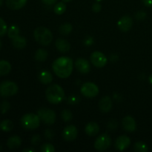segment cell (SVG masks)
<instances>
[{
    "instance_id": "27",
    "label": "cell",
    "mask_w": 152,
    "mask_h": 152,
    "mask_svg": "<svg viewBox=\"0 0 152 152\" xmlns=\"http://www.w3.org/2000/svg\"><path fill=\"white\" fill-rule=\"evenodd\" d=\"M72 25L69 23H65L59 27V32L62 35H68L72 31Z\"/></svg>"
},
{
    "instance_id": "6",
    "label": "cell",
    "mask_w": 152,
    "mask_h": 152,
    "mask_svg": "<svg viewBox=\"0 0 152 152\" xmlns=\"http://www.w3.org/2000/svg\"><path fill=\"white\" fill-rule=\"evenodd\" d=\"M38 116L39 117L40 120L47 125H53L55 123L56 116V113L51 109L48 108H41L38 111L37 113Z\"/></svg>"
},
{
    "instance_id": "47",
    "label": "cell",
    "mask_w": 152,
    "mask_h": 152,
    "mask_svg": "<svg viewBox=\"0 0 152 152\" xmlns=\"http://www.w3.org/2000/svg\"><path fill=\"white\" fill-rule=\"evenodd\" d=\"M1 145H0V151H1Z\"/></svg>"
},
{
    "instance_id": "42",
    "label": "cell",
    "mask_w": 152,
    "mask_h": 152,
    "mask_svg": "<svg viewBox=\"0 0 152 152\" xmlns=\"http://www.w3.org/2000/svg\"><path fill=\"white\" fill-rule=\"evenodd\" d=\"M148 80H149V83L152 85V74L150 75V77H148Z\"/></svg>"
},
{
    "instance_id": "13",
    "label": "cell",
    "mask_w": 152,
    "mask_h": 152,
    "mask_svg": "<svg viewBox=\"0 0 152 152\" xmlns=\"http://www.w3.org/2000/svg\"><path fill=\"white\" fill-rule=\"evenodd\" d=\"M75 67L79 72L84 74H88L91 69V66L88 61L83 59V58H80V59H77L76 60Z\"/></svg>"
},
{
    "instance_id": "17",
    "label": "cell",
    "mask_w": 152,
    "mask_h": 152,
    "mask_svg": "<svg viewBox=\"0 0 152 152\" xmlns=\"http://www.w3.org/2000/svg\"><path fill=\"white\" fill-rule=\"evenodd\" d=\"M28 0H6V4L10 10H16L22 8Z\"/></svg>"
},
{
    "instance_id": "14",
    "label": "cell",
    "mask_w": 152,
    "mask_h": 152,
    "mask_svg": "<svg viewBox=\"0 0 152 152\" xmlns=\"http://www.w3.org/2000/svg\"><path fill=\"white\" fill-rule=\"evenodd\" d=\"M112 99L110 96H105L99 100V108L102 112L108 113L112 108Z\"/></svg>"
},
{
    "instance_id": "21",
    "label": "cell",
    "mask_w": 152,
    "mask_h": 152,
    "mask_svg": "<svg viewBox=\"0 0 152 152\" xmlns=\"http://www.w3.org/2000/svg\"><path fill=\"white\" fill-rule=\"evenodd\" d=\"M39 80L42 84H50L53 81V76L49 71H43L39 75Z\"/></svg>"
},
{
    "instance_id": "46",
    "label": "cell",
    "mask_w": 152,
    "mask_h": 152,
    "mask_svg": "<svg viewBox=\"0 0 152 152\" xmlns=\"http://www.w3.org/2000/svg\"><path fill=\"white\" fill-rule=\"evenodd\" d=\"M96 1H102V0H96Z\"/></svg>"
},
{
    "instance_id": "38",
    "label": "cell",
    "mask_w": 152,
    "mask_h": 152,
    "mask_svg": "<svg viewBox=\"0 0 152 152\" xmlns=\"http://www.w3.org/2000/svg\"><path fill=\"white\" fill-rule=\"evenodd\" d=\"M94 43V39L91 37H87L86 38H85L84 39V44L86 46H90L91 45Z\"/></svg>"
},
{
    "instance_id": "34",
    "label": "cell",
    "mask_w": 152,
    "mask_h": 152,
    "mask_svg": "<svg viewBox=\"0 0 152 152\" xmlns=\"http://www.w3.org/2000/svg\"><path fill=\"white\" fill-rule=\"evenodd\" d=\"M145 17H146V13H145V12L142 11V10H140L135 14V18L137 20H143Z\"/></svg>"
},
{
    "instance_id": "24",
    "label": "cell",
    "mask_w": 152,
    "mask_h": 152,
    "mask_svg": "<svg viewBox=\"0 0 152 152\" xmlns=\"http://www.w3.org/2000/svg\"><path fill=\"white\" fill-rule=\"evenodd\" d=\"M13 122L9 120H5L0 123V129L3 132H8L13 129Z\"/></svg>"
},
{
    "instance_id": "37",
    "label": "cell",
    "mask_w": 152,
    "mask_h": 152,
    "mask_svg": "<svg viewBox=\"0 0 152 152\" xmlns=\"http://www.w3.org/2000/svg\"><path fill=\"white\" fill-rule=\"evenodd\" d=\"M101 9H102V6L99 4V1L94 3V4H93V5H92V10H93L94 13H98V12L100 11Z\"/></svg>"
},
{
    "instance_id": "12",
    "label": "cell",
    "mask_w": 152,
    "mask_h": 152,
    "mask_svg": "<svg viewBox=\"0 0 152 152\" xmlns=\"http://www.w3.org/2000/svg\"><path fill=\"white\" fill-rule=\"evenodd\" d=\"M131 144L130 138L126 135L119 137L115 142V148L118 151H123L129 148Z\"/></svg>"
},
{
    "instance_id": "16",
    "label": "cell",
    "mask_w": 152,
    "mask_h": 152,
    "mask_svg": "<svg viewBox=\"0 0 152 152\" xmlns=\"http://www.w3.org/2000/svg\"><path fill=\"white\" fill-rule=\"evenodd\" d=\"M56 49L62 53H67L71 49V44L65 39L59 38L55 43Z\"/></svg>"
},
{
    "instance_id": "10",
    "label": "cell",
    "mask_w": 152,
    "mask_h": 152,
    "mask_svg": "<svg viewBox=\"0 0 152 152\" xmlns=\"http://www.w3.org/2000/svg\"><path fill=\"white\" fill-rule=\"evenodd\" d=\"M77 134H78V131L77 127L73 125L66 126L62 132V137L67 142L74 140L77 138Z\"/></svg>"
},
{
    "instance_id": "32",
    "label": "cell",
    "mask_w": 152,
    "mask_h": 152,
    "mask_svg": "<svg viewBox=\"0 0 152 152\" xmlns=\"http://www.w3.org/2000/svg\"><path fill=\"white\" fill-rule=\"evenodd\" d=\"M7 27L6 25L5 22L0 17V37H3L7 34Z\"/></svg>"
},
{
    "instance_id": "31",
    "label": "cell",
    "mask_w": 152,
    "mask_h": 152,
    "mask_svg": "<svg viewBox=\"0 0 152 152\" xmlns=\"http://www.w3.org/2000/svg\"><path fill=\"white\" fill-rule=\"evenodd\" d=\"M10 108V102L8 101H3L1 104H0V111H1V114H5L9 111Z\"/></svg>"
},
{
    "instance_id": "4",
    "label": "cell",
    "mask_w": 152,
    "mask_h": 152,
    "mask_svg": "<svg viewBox=\"0 0 152 152\" xmlns=\"http://www.w3.org/2000/svg\"><path fill=\"white\" fill-rule=\"evenodd\" d=\"M40 120L38 114H27L21 118V124L27 130H34L39 126Z\"/></svg>"
},
{
    "instance_id": "28",
    "label": "cell",
    "mask_w": 152,
    "mask_h": 152,
    "mask_svg": "<svg viewBox=\"0 0 152 152\" xmlns=\"http://www.w3.org/2000/svg\"><path fill=\"white\" fill-rule=\"evenodd\" d=\"M134 150L138 152H146L148 150V148L144 142H137L134 145Z\"/></svg>"
},
{
    "instance_id": "45",
    "label": "cell",
    "mask_w": 152,
    "mask_h": 152,
    "mask_svg": "<svg viewBox=\"0 0 152 152\" xmlns=\"http://www.w3.org/2000/svg\"><path fill=\"white\" fill-rule=\"evenodd\" d=\"M1 45H2V42H1V41L0 40V50H1Z\"/></svg>"
},
{
    "instance_id": "35",
    "label": "cell",
    "mask_w": 152,
    "mask_h": 152,
    "mask_svg": "<svg viewBox=\"0 0 152 152\" xmlns=\"http://www.w3.org/2000/svg\"><path fill=\"white\" fill-rule=\"evenodd\" d=\"M40 141H41V137L39 135H34L31 139V143L34 145H37L39 144Z\"/></svg>"
},
{
    "instance_id": "2",
    "label": "cell",
    "mask_w": 152,
    "mask_h": 152,
    "mask_svg": "<svg viewBox=\"0 0 152 152\" xmlns=\"http://www.w3.org/2000/svg\"><path fill=\"white\" fill-rule=\"evenodd\" d=\"M47 100L51 104H59L65 99V91L60 86L53 84L49 86L45 91Z\"/></svg>"
},
{
    "instance_id": "9",
    "label": "cell",
    "mask_w": 152,
    "mask_h": 152,
    "mask_svg": "<svg viewBox=\"0 0 152 152\" xmlns=\"http://www.w3.org/2000/svg\"><path fill=\"white\" fill-rule=\"evenodd\" d=\"M90 59L93 65L96 68H103L107 64V58L100 51H94L91 53Z\"/></svg>"
},
{
    "instance_id": "30",
    "label": "cell",
    "mask_w": 152,
    "mask_h": 152,
    "mask_svg": "<svg viewBox=\"0 0 152 152\" xmlns=\"http://www.w3.org/2000/svg\"><path fill=\"white\" fill-rule=\"evenodd\" d=\"M40 151L42 152H54L55 148L52 144L45 143L42 145L40 148Z\"/></svg>"
},
{
    "instance_id": "11",
    "label": "cell",
    "mask_w": 152,
    "mask_h": 152,
    "mask_svg": "<svg viewBox=\"0 0 152 152\" xmlns=\"http://www.w3.org/2000/svg\"><path fill=\"white\" fill-rule=\"evenodd\" d=\"M117 25H118V28H120V31H123V32H127L132 28V25H133L132 18L128 15L127 16H123L118 21Z\"/></svg>"
},
{
    "instance_id": "40",
    "label": "cell",
    "mask_w": 152,
    "mask_h": 152,
    "mask_svg": "<svg viewBox=\"0 0 152 152\" xmlns=\"http://www.w3.org/2000/svg\"><path fill=\"white\" fill-rule=\"evenodd\" d=\"M142 1L146 7H152V0H142Z\"/></svg>"
},
{
    "instance_id": "39",
    "label": "cell",
    "mask_w": 152,
    "mask_h": 152,
    "mask_svg": "<svg viewBox=\"0 0 152 152\" xmlns=\"http://www.w3.org/2000/svg\"><path fill=\"white\" fill-rule=\"evenodd\" d=\"M57 0H42L43 3L45 4H47V5H51V4H55Z\"/></svg>"
},
{
    "instance_id": "44",
    "label": "cell",
    "mask_w": 152,
    "mask_h": 152,
    "mask_svg": "<svg viewBox=\"0 0 152 152\" xmlns=\"http://www.w3.org/2000/svg\"><path fill=\"white\" fill-rule=\"evenodd\" d=\"M2 4H3V0H0V7L2 5Z\"/></svg>"
},
{
    "instance_id": "15",
    "label": "cell",
    "mask_w": 152,
    "mask_h": 152,
    "mask_svg": "<svg viewBox=\"0 0 152 152\" xmlns=\"http://www.w3.org/2000/svg\"><path fill=\"white\" fill-rule=\"evenodd\" d=\"M123 127L126 132H132L136 130L137 124L134 119L131 116H126L123 120Z\"/></svg>"
},
{
    "instance_id": "23",
    "label": "cell",
    "mask_w": 152,
    "mask_h": 152,
    "mask_svg": "<svg viewBox=\"0 0 152 152\" xmlns=\"http://www.w3.org/2000/svg\"><path fill=\"white\" fill-rule=\"evenodd\" d=\"M35 59L39 62H44L48 57V52L45 49H38L35 53Z\"/></svg>"
},
{
    "instance_id": "26",
    "label": "cell",
    "mask_w": 152,
    "mask_h": 152,
    "mask_svg": "<svg viewBox=\"0 0 152 152\" xmlns=\"http://www.w3.org/2000/svg\"><path fill=\"white\" fill-rule=\"evenodd\" d=\"M19 28L16 25H12L9 28L8 31H7V35H8L9 38L13 39L19 36Z\"/></svg>"
},
{
    "instance_id": "7",
    "label": "cell",
    "mask_w": 152,
    "mask_h": 152,
    "mask_svg": "<svg viewBox=\"0 0 152 152\" xmlns=\"http://www.w3.org/2000/svg\"><path fill=\"white\" fill-rule=\"evenodd\" d=\"M82 94L88 98H94L99 94V88L96 84L91 82L85 83L80 88Z\"/></svg>"
},
{
    "instance_id": "18",
    "label": "cell",
    "mask_w": 152,
    "mask_h": 152,
    "mask_svg": "<svg viewBox=\"0 0 152 152\" xmlns=\"http://www.w3.org/2000/svg\"><path fill=\"white\" fill-rule=\"evenodd\" d=\"M85 130H86V133L88 136H96L99 132V126L95 122H91V123H88L87 126H86V129Z\"/></svg>"
},
{
    "instance_id": "29",
    "label": "cell",
    "mask_w": 152,
    "mask_h": 152,
    "mask_svg": "<svg viewBox=\"0 0 152 152\" xmlns=\"http://www.w3.org/2000/svg\"><path fill=\"white\" fill-rule=\"evenodd\" d=\"M61 117H62V120L65 123H68V122L71 121L73 118L72 113L71 112V111L68 109L63 110L61 113Z\"/></svg>"
},
{
    "instance_id": "43",
    "label": "cell",
    "mask_w": 152,
    "mask_h": 152,
    "mask_svg": "<svg viewBox=\"0 0 152 152\" xmlns=\"http://www.w3.org/2000/svg\"><path fill=\"white\" fill-rule=\"evenodd\" d=\"M62 1H63V2H69V1H71V0H62Z\"/></svg>"
},
{
    "instance_id": "1",
    "label": "cell",
    "mask_w": 152,
    "mask_h": 152,
    "mask_svg": "<svg viewBox=\"0 0 152 152\" xmlns=\"http://www.w3.org/2000/svg\"><path fill=\"white\" fill-rule=\"evenodd\" d=\"M74 62L71 58L68 56H61L53 62L52 68L54 74L62 79L68 78L73 71Z\"/></svg>"
},
{
    "instance_id": "19",
    "label": "cell",
    "mask_w": 152,
    "mask_h": 152,
    "mask_svg": "<svg viewBox=\"0 0 152 152\" xmlns=\"http://www.w3.org/2000/svg\"><path fill=\"white\" fill-rule=\"evenodd\" d=\"M22 144V140L19 136H13L8 139L7 145L10 149H16L19 148Z\"/></svg>"
},
{
    "instance_id": "33",
    "label": "cell",
    "mask_w": 152,
    "mask_h": 152,
    "mask_svg": "<svg viewBox=\"0 0 152 152\" xmlns=\"http://www.w3.org/2000/svg\"><path fill=\"white\" fill-rule=\"evenodd\" d=\"M45 137L46 139L48 140H52L54 137V132H53L52 130L50 129H46L45 131Z\"/></svg>"
},
{
    "instance_id": "25",
    "label": "cell",
    "mask_w": 152,
    "mask_h": 152,
    "mask_svg": "<svg viewBox=\"0 0 152 152\" xmlns=\"http://www.w3.org/2000/svg\"><path fill=\"white\" fill-rule=\"evenodd\" d=\"M53 10H54L55 13L57 15L63 14L66 10V5H65V2H63L62 1L58 2L53 7Z\"/></svg>"
},
{
    "instance_id": "5",
    "label": "cell",
    "mask_w": 152,
    "mask_h": 152,
    "mask_svg": "<svg viewBox=\"0 0 152 152\" xmlns=\"http://www.w3.org/2000/svg\"><path fill=\"white\" fill-rule=\"evenodd\" d=\"M18 91V86L11 81H4L0 84V95L3 97L13 96Z\"/></svg>"
},
{
    "instance_id": "20",
    "label": "cell",
    "mask_w": 152,
    "mask_h": 152,
    "mask_svg": "<svg viewBox=\"0 0 152 152\" xmlns=\"http://www.w3.org/2000/svg\"><path fill=\"white\" fill-rule=\"evenodd\" d=\"M12 44L13 47L17 49H22L26 46L27 40L25 37L17 36L15 38L12 39Z\"/></svg>"
},
{
    "instance_id": "22",
    "label": "cell",
    "mask_w": 152,
    "mask_h": 152,
    "mask_svg": "<svg viewBox=\"0 0 152 152\" xmlns=\"http://www.w3.org/2000/svg\"><path fill=\"white\" fill-rule=\"evenodd\" d=\"M11 71V65L6 60H0V76L8 74Z\"/></svg>"
},
{
    "instance_id": "41",
    "label": "cell",
    "mask_w": 152,
    "mask_h": 152,
    "mask_svg": "<svg viewBox=\"0 0 152 152\" xmlns=\"http://www.w3.org/2000/svg\"><path fill=\"white\" fill-rule=\"evenodd\" d=\"M23 151L24 152H34V151H35V150H34V149H24L23 150Z\"/></svg>"
},
{
    "instance_id": "8",
    "label": "cell",
    "mask_w": 152,
    "mask_h": 152,
    "mask_svg": "<svg viewBox=\"0 0 152 152\" xmlns=\"http://www.w3.org/2000/svg\"><path fill=\"white\" fill-rule=\"evenodd\" d=\"M111 145V139L108 134H103L96 138L94 142V148L99 151H104Z\"/></svg>"
},
{
    "instance_id": "3",
    "label": "cell",
    "mask_w": 152,
    "mask_h": 152,
    "mask_svg": "<svg viewBox=\"0 0 152 152\" xmlns=\"http://www.w3.org/2000/svg\"><path fill=\"white\" fill-rule=\"evenodd\" d=\"M36 41L43 46H47L51 43L53 40V34L51 31L45 27H39L34 32Z\"/></svg>"
},
{
    "instance_id": "36",
    "label": "cell",
    "mask_w": 152,
    "mask_h": 152,
    "mask_svg": "<svg viewBox=\"0 0 152 152\" xmlns=\"http://www.w3.org/2000/svg\"><path fill=\"white\" fill-rule=\"evenodd\" d=\"M79 100H80V98L77 96H71L68 98V102L70 104H72V105H75V104L78 103Z\"/></svg>"
}]
</instances>
